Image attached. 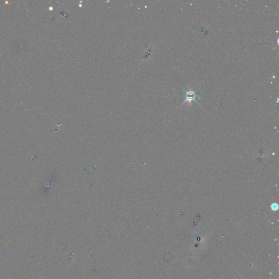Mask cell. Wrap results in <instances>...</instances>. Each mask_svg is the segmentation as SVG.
<instances>
[{
	"mask_svg": "<svg viewBox=\"0 0 279 279\" xmlns=\"http://www.w3.org/2000/svg\"><path fill=\"white\" fill-rule=\"evenodd\" d=\"M196 97V95L194 91L191 90L189 91H186V99L184 102H191L192 100H195Z\"/></svg>",
	"mask_w": 279,
	"mask_h": 279,
	"instance_id": "obj_1",
	"label": "cell"
}]
</instances>
